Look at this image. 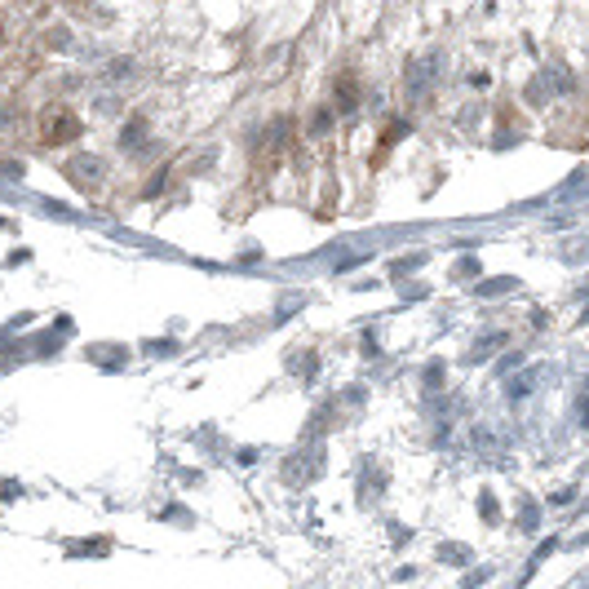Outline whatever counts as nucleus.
Returning a JSON list of instances; mask_svg holds the SVG:
<instances>
[{"instance_id":"1","label":"nucleus","mask_w":589,"mask_h":589,"mask_svg":"<svg viewBox=\"0 0 589 589\" xmlns=\"http://www.w3.org/2000/svg\"><path fill=\"white\" fill-rule=\"evenodd\" d=\"M40 133H45V142H71V138H80V120L71 111H49L45 115V124H40Z\"/></svg>"},{"instance_id":"2","label":"nucleus","mask_w":589,"mask_h":589,"mask_svg":"<svg viewBox=\"0 0 589 589\" xmlns=\"http://www.w3.org/2000/svg\"><path fill=\"white\" fill-rule=\"evenodd\" d=\"M355 84H350V80H342V84H337V103H342V107H355Z\"/></svg>"},{"instance_id":"3","label":"nucleus","mask_w":589,"mask_h":589,"mask_svg":"<svg viewBox=\"0 0 589 589\" xmlns=\"http://www.w3.org/2000/svg\"><path fill=\"white\" fill-rule=\"evenodd\" d=\"M403 133H408V124H403V120H395L390 129H385V138H381V151H385V146H390V142H399V138H403Z\"/></svg>"}]
</instances>
